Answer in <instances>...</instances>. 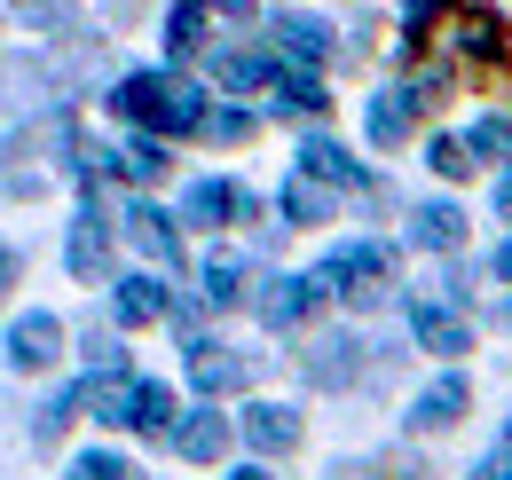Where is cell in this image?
Wrapping results in <instances>:
<instances>
[{"label":"cell","instance_id":"1","mask_svg":"<svg viewBox=\"0 0 512 480\" xmlns=\"http://www.w3.org/2000/svg\"><path fill=\"white\" fill-rule=\"evenodd\" d=\"M386 276H394V252H386V244H347V252H331L316 268L323 292H331V300H355V307L386 300Z\"/></svg>","mask_w":512,"mask_h":480},{"label":"cell","instance_id":"2","mask_svg":"<svg viewBox=\"0 0 512 480\" xmlns=\"http://www.w3.org/2000/svg\"><path fill=\"white\" fill-rule=\"evenodd\" d=\"M64 134L71 126L56 119L48 134H40V150H56ZM24 158H32V142H0V197H40V189H48V166H24Z\"/></svg>","mask_w":512,"mask_h":480},{"label":"cell","instance_id":"3","mask_svg":"<svg viewBox=\"0 0 512 480\" xmlns=\"http://www.w3.org/2000/svg\"><path fill=\"white\" fill-rule=\"evenodd\" d=\"M253 205H245V189H229V181H197L190 197H182V221L190 229H229V221H245Z\"/></svg>","mask_w":512,"mask_h":480},{"label":"cell","instance_id":"4","mask_svg":"<svg viewBox=\"0 0 512 480\" xmlns=\"http://www.w3.org/2000/svg\"><path fill=\"white\" fill-rule=\"evenodd\" d=\"M103 268H111V221L95 213V189H87V213H79V229H71V276L95 284Z\"/></svg>","mask_w":512,"mask_h":480},{"label":"cell","instance_id":"5","mask_svg":"<svg viewBox=\"0 0 512 480\" xmlns=\"http://www.w3.org/2000/svg\"><path fill=\"white\" fill-rule=\"evenodd\" d=\"M323 300H331V292H323L316 276H284V284H276V292L260 300V315H268L276 331H300V323H308V315H316Z\"/></svg>","mask_w":512,"mask_h":480},{"label":"cell","instance_id":"6","mask_svg":"<svg viewBox=\"0 0 512 480\" xmlns=\"http://www.w3.org/2000/svg\"><path fill=\"white\" fill-rule=\"evenodd\" d=\"M8 355H16V370H48V362L64 355V323L56 315H24L8 331Z\"/></svg>","mask_w":512,"mask_h":480},{"label":"cell","instance_id":"7","mask_svg":"<svg viewBox=\"0 0 512 480\" xmlns=\"http://www.w3.org/2000/svg\"><path fill=\"white\" fill-rule=\"evenodd\" d=\"M449 40H457V56H481V63L505 56V24L489 8H449Z\"/></svg>","mask_w":512,"mask_h":480},{"label":"cell","instance_id":"8","mask_svg":"<svg viewBox=\"0 0 512 480\" xmlns=\"http://www.w3.org/2000/svg\"><path fill=\"white\" fill-rule=\"evenodd\" d=\"M465 402H473V386H465V378H434V386L410 402V425H418V433H442V425L465 418Z\"/></svg>","mask_w":512,"mask_h":480},{"label":"cell","instance_id":"9","mask_svg":"<svg viewBox=\"0 0 512 480\" xmlns=\"http://www.w3.org/2000/svg\"><path fill=\"white\" fill-rule=\"evenodd\" d=\"M127 229H134V244H142V252L158 260V276H174V268H182V237H174V221H166L158 205H134V213H127Z\"/></svg>","mask_w":512,"mask_h":480},{"label":"cell","instance_id":"10","mask_svg":"<svg viewBox=\"0 0 512 480\" xmlns=\"http://www.w3.org/2000/svg\"><path fill=\"white\" fill-rule=\"evenodd\" d=\"M174 441H182L190 465H221V457H229V418H221V410H190Z\"/></svg>","mask_w":512,"mask_h":480},{"label":"cell","instance_id":"11","mask_svg":"<svg viewBox=\"0 0 512 480\" xmlns=\"http://www.w3.org/2000/svg\"><path fill=\"white\" fill-rule=\"evenodd\" d=\"M410 331H418L426 355H465V347H473V331H465L449 307H410Z\"/></svg>","mask_w":512,"mask_h":480},{"label":"cell","instance_id":"12","mask_svg":"<svg viewBox=\"0 0 512 480\" xmlns=\"http://www.w3.org/2000/svg\"><path fill=\"white\" fill-rule=\"evenodd\" d=\"M190 370H197V394H237V386H253V362H245V355H213V347H197Z\"/></svg>","mask_w":512,"mask_h":480},{"label":"cell","instance_id":"13","mask_svg":"<svg viewBox=\"0 0 512 480\" xmlns=\"http://www.w3.org/2000/svg\"><path fill=\"white\" fill-rule=\"evenodd\" d=\"M410 237L426 244V252H457V244H465V213H457V205H418V213H410Z\"/></svg>","mask_w":512,"mask_h":480},{"label":"cell","instance_id":"14","mask_svg":"<svg viewBox=\"0 0 512 480\" xmlns=\"http://www.w3.org/2000/svg\"><path fill=\"white\" fill-rule=\"evenodd\" d=\"M276 32H284V48H292V56H308V63L339 56V32H331L323 16H276Z\"/></svg>","mask_w":512,"mask_h":480},{"label":"cell","instance_id":"15","mask_svg":"<svg viewBox=\"0 0 512 480\" xmlns=\"http://www.w3.org/2000/svg\"><path fill=\"white\" fill-rule=\"evenodd\" d=\"M127 425H134V433H150V441H158V433H174V394H166L158 378H134V410H127Z\"/></svg>","mask_w":512,"mask_h":480},{"label":"cell","instance_id":"16","mask_svg":"<svg viewBox=\"0 0 512 480\" xmlns=\"http://www.w3.org/2000/svg\"><path fill=\"white\" fill-rule=\"evenodd\" d=\"M300 174L316 181V189H323V181H347V189H363V166H355L339 142H308V150H300Z\"/></svg>","mask_w":512,"mask_h":480},{"label":"cell","instance_id":"17","mask_svg":"<svg viewBox=\"0 0 512 480\" xmlns=\"http://www.w3.org/2000/svg\"><path fill=\"white\" fill-rule=\"evenodd\" d=\"M166 284H158V276H127V284H119V323H158V315H166Z\"/></svg>","mask_w":512,"mask_h":480},{"label":"cell","instance_id":"18","mask_svg":"<svg viewBox=\"0 0 512 480\" xmlns=\"http://www.w3.org/2000/svg\"><path fill=\"white\" fill-rule=\"evenodd\" d=\"M111 166H119L127 181H166L174 158H166V142H158V134H142V142H127V150H111Z\"/></svg>","mask_w":512,"mask_h":480},{"label":"cell","instance_id":"19","mask_svg":"<svg viewBox=\"0 0 512 480\" xmlns=\"http://www.w3.org/2000/svg\"><path fill=\"white\" fill-rule=\"evenodd\" d=\"M410 119H418L410 87H402V95H379V103H371V142H379V150H394V142L410 134Z\"/></svg>","mask_w":512,"mask_h":480},{"label":"cell","instance_id":"20","mask_svg":"<svg viewBox=\"0 0 512 480\" xmlns=\"http://www.w3.org/2000/svg\"><path fill=\"white\" fill-rule=\"evenodd\" d=\"M284 221H292V229H316V221H331V197H323L308 174L284 181Z\"/></svg>","mask_w":512,"mask_h":480},{"label":"cell","instance_id":"21","mask_svg":"<svg viewBox=\"0 0 512 480\" xmlns=\"http://www.w3.org/2000/svg\"><path fill=\"white\" fill-rule=\"evenodd\" d=\"M276 95H284L292 111H308V119H323V111H331V95H323L316 71H276Z\"/></svg>","mask_w":512,"mask_h":480},{"label":"cell","instance_id":"22","mask_svg":"<svg viewBox=\"0 0 512 480\" xmlns=\"http://www.w3.org/2000/svg\"><path fill=\"white\" fill-rule=\"evenodd\" d=\"M245 433H253V449H292V441H300V418H292V410H253Z\"/></svg>","mask_w":512,"mask_h":480},{"label":"cell","instance_id":"23","mask_svg":"<svg viewBox=\"0 0 512 480\" xmlns=\"http://www.w3.org/2000/svg\"><path fill=\"white\" fill-rule=\"evenodd\" d=\"M205 300L237 307V300H245V268H237V260H213V268H205Z\"/></svg>","mask_w":512,"mask_h":480},{"label":"cell","instance_id":"24","mask_svg":"<svg viewBox=\"0 0 512 480\" xmlns=\"http://www.w3.org/2000/svg\"><path fill=\"white\" fill-rule=\"evenodd\" d=\"M276 71H284V63H268V56H229L221 63V87H260V79L276 87Z\"/></svg>","mask_w":512,"mask_h":480},{"label":"cell","instance_id":"25","mask_svg":"<svg viewBox=\"0 0 512 480\" xmlns=\"http://www.w3.org/2000/svg\"><path fill=\"white\" fill-rule=\"evenodd\" d=\"M442 95H449V71H442V63H410V103H418V111H434Z\"/></svg>","mask_w":512,"mask_h":480},{"label":"cell","instance_id":"26","mask_svg":"<svg viewBox=\"0 0 512 480\" xmlns=\"http://www.w3.org/2000/svg\"><path fill=\"white\" fill-rule=\"evenodd\" d=\"M197 32H205V8H190V0H182V8H166V40H174V56H190Z\"/></svg>","mask_w":512,"mask_h":480},{"label":"cell","instance_id":"27","mask_svg":"<svg viewBox=\"0 0 512 480\" xmlns=\"http://www.w3.org/2000/svg\"><path fill=\"white\" fill-rule=\"evenodd\" d=\"M473 166H481V158H473V142H434V174H442V181H465Z\"/></svg>","mask_w":512,"mask_h":480},{"label":"cell","instance_id":"28","mask_svg":"<svg viewBox=\"0 0 512 480\" xmlns=\"http://www.w3.org/2000/svg\"><path fill=\"white\" fill-rule=\"evenodd\" d=\"M512 150V119H481L473 126V158H505Z\"/></svg>","mask_w":512,"mask_h":480},{"label":"cell","instance_id":"29","mask_svg":"<svg viewBox=\"0 0 512 480\" xmlns=\"http://www.w3.org/2000/svg\"><path fill=\"white\" fill-rule=\"evenodd\" d=\"M64 480H134V473L119 465V457H103V449H87V457H79V465H71Z\"/></svg>","mask_w":512,"mask_h":480},{"label":"cell","instance_id":"30","mask_svg":"<svg viewBox=\"0 0 512 480\" xmlns=\"http://www.w3.org/2000/svg\"><path fill=\"white\" fill-rule=\"evenodd\" d=\"M205 134L213 142H253V119L245 111H205Z\"/></svg>","mask_w":512,"mask_h":480},{"label":"cell","instance_id":"31","mask_svg":"<svg viewBox=\"0 0 512 480\" xmlns=\"http://www.w3.org/2000/svg\"><path fill=\"white\" fill-rule=\"evenodd\" d=\"M8 284H16V252H0V300H8Z\"/></svg>","mask_w":512,"mask_h":480},{"label":"cell","instance_id":"32","mask_svg":"<svg viewBox=\"0 0 512 480\" xmlns=\"http://www.w3.org/2000/svg\"><path fill=\"white\" fill-rule=\"evenodd\" d=\"M497 276H505V284H512V244H505V252H497Z\"/></svg>","mask_w":512,"mask_h":480},{"label":"cell","instance_id":"33","mask_svg":"<svg viewBox=\"0 0 512 480\" xmlns=\"http://www.w3.org/2000/svg\"><path fill=\"white\" fill-rule=\"evenodd\" d=\"M497 205H505V221H512V181H505V197H497Z\"/></svg>","mask_w":512,"mask_h":480},{"label":"cell","instance_id":"34","mask_svg":"<svg viewBox=\"0 0 512 480\" xmlns=\"http://www.w3.org/2000/svg\"><path fill=\"white\" fill-rule=\"evenodd\" d=\"M237 480H268V473H237Z\"/></svg>","mask_w":512,"mask_h":480}]
</instances>
